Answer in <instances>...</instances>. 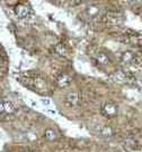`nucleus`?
<instances>
[{
	"label": "nucleus",
	"mask_w": 142,
	"mask_h": 152,
	"mask_svg": "<svg viewBox=\"0 0 142 152\" xmlns=\"http://www.w3.org/2000/svg\"><path fill=\"white\" fill-rule=\"evenodd\" d=\"M54 52L56 55H60V56H64L67 53V47L63 45V43H58L54 47Z\"/></svg>",
	"instance_id": "9b49d317"
},
{
	"label": "nucleus",
	"mask_w": 142,
	"mask_h": 152,
	"mask_svg": "<svg viewBox=\"0 0 142 152\" xmlns=\"http://www.w3.org/2000/svg\"><path fill=\"white\" fill-rule=\"evenodd\" d=\"M44 135H45V137L49 140V141H54V140L56 139V134L52 128H48V129H45Z\"/></svg>",
	"instance_id": "4468645a"
},
{
	"label": "nucleus",
	"mask_w": 142,
	"mask_h": 152,
	"mask_svg": "<svg viewBox=\"0 0 142 152\" xmlns=\"http://www.w3.org/2000/svg\"><path fill=\"white\" fill-rule=\"evenodd\" d=\"M136 59L138 57L132 51H124L121 55V61L125 65H134L136 63Z\"/></svg>",
	"instance_id": "0eeeda50"
},
{
	"label": "nucleus",
	"mask_w": 142,
	"mask_h": 152,
	"mask_svg": "<svg viewBox=\"0 0 142 152\" xmlns=\"http://www.w3.org/2000/svg\"><path fill=\"white\" fill-rule=\"evenodd\" d=\"M113 134H114V131H113V128H112L111 126H108V125L103 126L102 129H100V135H102L103 137H105V139H111L112 136H113Z\"/></svg>",
	"instance_id": "9d476101"
},
{
	"label": "nucleus",
	"mask_w": 142,
	"mask_h": 152,
	"mask_svg": "<svg viewBox=\"0 0 142 152\" xmlns=\"http://www.w3.org/2000/svg\"><path fill=\"white\" fill-rule=\"evenodd\" d=\"M42 102H43L45 106H49L51 101H50V100H48V99H42Z\"/></svg>",
	"instance_id": "2eb2a0df"
},
{
	"label": "nucleus",
	"mask_w": 142,
	"mask_h": 152,
	"mask_svg": "<svg viewBox=\"0 0 142 152\" xmlns=\"http://www.w3.org/2000/svg\"><path fill=\"white\" fill-rule=\"evenodd\" d=\"M100 110H102V114L104 115V116H106V117H114L118 113V108L116 106V103H114V102L112 101L104 102L102 104Z\"/></svg>",
	"instance_id": "7ed1b4c3"
},
{
	"label": "nucleus",
	"mask_w": 142,
	"mask_h": 152,
	"mask_svg": "<svg viewBox=\"0 0 142 152\" xmlns=\"http://www.w3.org/2000/svg\"><path fill=\"white\" fill-rule=\"evenodd\" d=\"M71 82H72V77H71V75H69L68 73H61L60 75H58L56 80V85L59 88H61V89H64V88L69 86V84Z\"/></svg>",
	"instance_id": "39448f33"
},
{
	"label": "nucleus",
	"mask_w": 142,
	"mask_h": 152,
	"mask_svg": "<svg viewBox=\"0 0 142 152\" xmlns=\"http://www.w3.org/2000/svg\"><path fill=\"white\" fill-rule=\"evenodd\" d=\"M123 146L125 150L128 151H134V150H138L139 149V144L134 139H131V137H128L123 141Z\"/></svg>",
	"instance_id": "6e6552de"
},
{
	"label": "nucleus",
	"mask_w": 142,
	"mask_h": 152,
	"mask_svg": "<svg viewBox=\"0 0 142 152\" xmlns=\"http://www.w3.org/2000/svg\"><path fill=\"white\" fill-rule=\"evenodd\" d=\"M99 13V8L97 6H89L86 9V14L90 17H94L96 15H98Z\"/></svg>",
	"instance_id": "f8f14e48"
},
{
	"label": "nucleus",
	"mask_w": 142,
	"mask_h": 152,
	"mask_svg": "<svg viewBox=\"0 0 142 152\" xmlns=\"http://www.w3.org/2000/svg\"><path fill=\"white\" fill-rule=\"evenodd\" d=\"M15 14L22 19H27L31 16V9L24 4H18L15 7Z\"/></svg>",
	"instance_id": "423d86ee"
},
{
	"label": "nucleus",
	"mask_w": 142,
	"mask_h": 152,
	"mask_svg": "<svg viewBox=\"0 0 142 152\" xmlns=\"http://www.w3.org/2000/svg\"><path fill=\"white\" fill-rule=\"evenodd\" d=\"M24 152H31V151H24Z\"/></svg>",
	"instance_id": "dca6fc26"
},
{
	"label": "nucleus",
	"mask_w": 142,
	"mask_h": 152,
	"mask_svg": "<svg viewBox=\"0 0 142 152\" xmlns=\"http://www.w3.org/2000/svg\"><path fill=\"white\" fill-rule=\"evenodd\" d=\"M16 109L17 108H16L15 103L12 100H9L7 98H2L1 99V101H0V113H1V115L15 114L16 113Z\"/></svg>",
	"instance_id": "f03ea898"
},
{
	"label": "nucleus",
	"mask_w": 142,
	"mask_h": 152,
	"mask_svg": "<svg viewBox=\"0 0 142 152\" xmlns=\"http://www.w3.org/2000/svg\"><path fill=\"white\" fill-rule=\"evenodd\" d=\"M80 102V94L78 91H70L64 95V103L70 108L77 107Z\"/></svg>",
	"instance_id": "20e7f679"
},
{
	"label": "nucleus",
	"mask_w": 142,
	"mask_h": 152,
	"mask_svg": "<svg viewBox=\"0 0 142 152\" xmlns=\"http://www.w3.org/2000/svg\"><path fill=\"white\" fill-rule=\"evenodd\" d=\"M95 59H96V61L98 64H100V65H107V64H110V58L107 57V55L104 53V52H98V53H96Z\"/></svg>",
	"instance_id": "1a4fd4ad"
},
{
	"label": "nucleus",
	"mask_w": 142,
	"mask_h": 152,
	"mask_svg": "<svg viewBox=\"0 0 142 152\" xmlns=\"http://www.w3.org/2000/svg\"><path fill=\"white\" fill-rule=\"evenodd\" d=\"M23 82L25 85H27L34 90H44L46 88V82L41 75H34L33 77L26 78Z\"/></svg>",
	"instance_id": "f257e3e1"
},
{
	"label": "nucleus",
	"mask_w": 142,
	"mask_h": 152,
	"mask_svg": "<svg viewBox=\"0 0 142 152\" xmlns=\"http://www.w3.org/2000/svg\"><path fill=\"white\" fill-rule=\"evenodd\" d=\"M114 77H115V80L118 81V82H126V80H128V77H126V75H125V73L121 72V70L115 72V73H114Z\"/></svg>",
	"instance_id": "ddd939ff"
}]
</instances>
